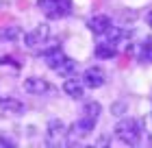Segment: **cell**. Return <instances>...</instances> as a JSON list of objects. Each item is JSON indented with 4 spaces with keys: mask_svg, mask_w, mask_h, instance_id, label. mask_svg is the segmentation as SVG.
<instances>
[{
    "mask_svg": "<svg viewBox=\"0 0 152 148\" xmlns=\"http://www.w3.org/2000/svg\"><path fill=\"white\" fill-rule=\"evenodd\" d=\"M63 91L72 98H83L85 96V85H83V81H76V79L70 76V79L63 83Z\"/></svg>",
    "mask_w": 152,
    "mask_h": 148,
    "instance_id": "10",
    "label": "cell"
},
{
    "mask_svg": "<svg viewBox=\"0 0 152 148\" xmlns=\"http://www.w3.org/2000/svg\"><path fill=\"white\" fill-rule=\"evenodd\" d=\"M0 37H2V39H15V37H20V29H18V26L0 29Z\"/></svg>",
    "mask_w": 152,
    "mask_h": 148,
    "instance_id": "14",
    "label": "cell"
},
{
    "mask_svg": "<svg viewBox=\"0 0 152 148\" xmlns=\"http://www.w3.org/2000/svg\"><path fill=\"white\" fill-rule=\"evenodd\" d=\"M139 61L143 63H152V39H146L139 48Z\"/></svg>",
    "mask_w": 152,
    "mask_h": 148,
    "instance_id": "13",
    "label": "cell"
},
{
    "mask_svg": "<svg viewBox=\"0 0 152 148\" xmlns=\"http://www.w3.org/2000/svg\"><path fill=\"white\" fill-rule=\"evenodd\" d=\"M37 7L48 20H61L65 15H70L72 0H37Z\"/></svg>",
    "mask_w": 152,
    "mask_h": 148,
    "instance_id": "2",
    "label": "cell"
},
{
    "mask_svg": "<svg viewBox=\"0 0 152 148\" xmlns=\"http://www.w3.org/2000/svg\"><path fill=\"white\" fill-rule=\"evenodd\" d=\"M146 20H148V26H152V11H148V15H146Z\"/></svg>",
    "mask_w": 152,
    "mask_h": 148,
    "instance_id": "16",
    "label": "cell"
},
{
    "mask_svg": "<svg viewBox=\"0 0 152 148\" xmlns=\"http://www.w3.org/2000/svg\"><path fill=\"white\" fill-rule=\"evenodd\" d=\"M48 35H50V29H48L46 24H39V26H35L33 31L24 33V46H26V48H37V46H41V44H46Z\"/></svg>",
    "mask_w": 152,
    "mask_h": 148,
    "instance_id": "4",
    "label": "cell"
},
{
    "mask_svg": "<svg viewBox=\"0 0 152 148\" xmlns=\"http://www.w3.org/2000/svg\"><path fill=\"white\" fill-rule=\"evenodd\" d=\"M94 52H96V57H98V59H113L117 54L115 46L111 44V41H102V44H98Z\"/></svg>",
    "mask_w": 152,
    "mask_h": 148,
    "instance_id": "11",
    "label": "cell"
},
{
    "mask_svg": "<svg viewBox=\"0 0 152 148\" xmlns=\"http://www.w3.org/2000/svg\"><path fill=\"white\" fill-rule=\"evenodd\" d=\"M141 135H143L141 124L137 122L135 118H124L115 126V137L120 139V142L128 144V146H137L141 142Z\"/></svg>",
    "mask_w": 152,
    "mask_h": 148,
    "instance_id": "1",
    "label": "cell"
},
{
    "mask_svg": "<svg viewBox=\"0 0 152 148\" xmlns=\"http://www.w3.org/2000/svg\"><path fill=\"white\" fill-rule=\"evenodd\" d=\"M24 91L26 94H33V96H44V94H48V91H52V85L46 79L28 76V79L24 81Z\"/></svg>",
    "mask_w": 152,
    "mask_h": 148,
    "instance_id": "5",
    "label": "cell"
},
{
    "mask_svg": "<svg viewBox=\"0 0 152 148\" xmlns=\"http://www.w3.org/2000/svg\"><path fill=\"white\" fill-rule=\"evenodd\" d=\"M76 68H78V66H76V61H74V59L63 57V59H61V61H59L52 70H54L57 74L65 76V79H70V76H74V74H76Z\"/></svg>",
    "mask_w": 152,
    "mask_h": 148,
    "instance_id": "9",
    "label": "cell"
},
{
    "mask_svg": "<svg viewBox=\"0 0 152 148\" xmlns=\"http://www.w3.org/2000/svg\"><path fill=\"white\" fill-rule=\"evenodd\" d=\"M63 135H67L65 124L61 122V120H50V122H48V142H50V144H57Z\"/></svg>",
    "mask_w": 152,
    "mask_h": 148,
    "instance_id": "8",
    "label": "cell"
},
{
    "mask_svg": "<svg viewBox=\"0 0 152 148\" xmlns=\"http://www.w3.org/2000/svg\"><path fill=\"white\" fill-rule=\"evenodd\" d=\"M0 146H15L13 139H7V137H0Z\"/></svg>",
    "mask_w": 152,
    "mask_h": 148,
    "instance_id": "15",
    "label": "cell"
},
{
    "mask_svg": "<svg viewBox=\"0 0 152 148\" xmlns=\"http://www.w3.org/2000/svg\"><path fill=\"white\" fill-rule=\"evenodd\" d=\"M24 111V105L15 98H0V118L4 116H18Z\"/></svg>",
    "mask_w": 152,
    "mask_h": 148,
    "instance_id": "7",
    "label": "cell"
},
{
    "mask_svg": "<svg viewBox=\"0 0 152 148\" xmlns=\"http://www.w3.org/2000/svg\"><path fill=\"white\" fill-rule=\"evenodd\" d=\"M107 83V74H104V70L98 68V66H91V68H87L85 72H83V85L89 87V89H98L102 87Z\"/></svg>",
    "mask_w": 152,
    "mask_h": 148,
    "instance_id": "3",
    "label": "cell"
},
{
    "mask_svg": "<svg viewBox=\"0 0 152 148\" xmlns=\"http://www.w3.org/2000/svg\"><path fill=\"white\" fill-rule=\"evenodd\" d=\"M87 26H89V31L94 35H104L113 24H111V18L109 15H94V18H89Z\"/></svg>",
    "mask_w": 152,
    "mask_h": 148,
    "instance_id": "6",
    "label": "cell"
},
{
    "mask_svg": "<svg viewBox=\"0 0 152 148\" xmlns=\"http://www.w3.org/2000/svg\"><path fill=\"white\" fill-rule=\"evenodd\" d=\"M100 111H102L100 102H94V100H91V102H85V107H83V116L89 118V120H94V122H98Z\"/></svg>",
    "mask_w": 152,
    "mask_h": 148,
    "instance_id": "12",
    "label": "cell"
}]
</instances>
